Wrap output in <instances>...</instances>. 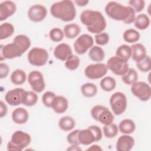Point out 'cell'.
<instances>
[{"instance_id":"obj_1","label":"cell","mask_w":151,"mask_h":151,"mask_svg":"<svg viewBox=\"0 0 151 151\" xmlns=\"http://www.w3.org/2000/svg\"><path fill=\"white\" fill-rule=\"evenodd\" d=\"M107 15L116 21H121L126 24L134 21L136 12L130 6H125L116 1H110L105 6Z\"/></svg>"},{"instance_id":"obj_2","label":"cell","mask_w":151,"mask_h":151,"mask_svg":"<svg viewBox=\"0 0 151 151\" xmlns=\"http://www.w3.org/2000/svg\"><path fill=\"white\" fill-rule=\"evenodd\" d=\"M80 19L88 31L93 34L102 32L107 26V22L103 14L96 10H84L80 14Z\"/></svg>"},{"instance_id":"obj_3","label":"cell","mask_w":151,"mask_h":151,"mask_svg":"<svg viewBox=\"0 0 151 151\" xmlns=\"http://www.w3.org/2000/svg\"><path fill=\"white\" fill-rule=\"evenodd\" d=\"M50 11L53 17L64 22L73 21L77 14L74 2L70 0L54 2L50 6Z\"/></svg>"},{"instance_id":"obj_4","label":"cell","mask_w":151,"mask_h":151,"mask_svg":"<svg viewBox=\"0 0 151 151\" xmlns=\"http://www.w3.org/2000/svg\"><path fill=\"white\" fill-rule=\"evenodd\" d=\"M102 136L101 129L98 126L91 125L88 127L87 129L79 130L78 140L80 145L88 146L93 142L100 141Z\"/></svg>"},{"instance_id":"obj_5","label":"cell","mask_w":151,"mask_h":151,"mask_svg":"<svg viewBox=\"0 0 151 151\" xmlns=\"http://www.w3.org/2000/svg\"><path fill=\"white\" fill-rule=\"evenodd\" d=\"M31 142V136L22 130L15 131L8 142L7 150L12 151H21L27 147Z\"/></svg>"},{"instance_id":"obj_6","label":"cell","mask_w":151,"mask_h":151,"mask_svg":"<svg viewBox=\"0 0 151 151\" xmlns=\"http://www.w3.org/2000/svg\"><path fill=\"white\" fill-rule=\"evenodd\" d=\"M90 114L93 119L104 126L112 123L114 120V115L110 110L107 107L100 104L93 106L90 110Z\"/></svg>"},{"instance_id":"obj_7","label":"cell","mask_w":151,"mask_h":151,"mask_svg":"<svg viewBox=\"0 0 151 151\" xmlns=\"http://www.w3.org/2000/svg\"><path fill=\"white\" fill-rule=\"evenodd\" d=\"M48 51L45 49L40 47L31 48L29 51L27 55L29 63L37 67L44 65L48 60Z\"/></svg>"},{"instance_id":"obj_8","label":"cell","mask_w":151,"mask_h":151,"mask_svg":"<svg viewBox=\"0 0 151 151\" xmlns=\"http://www.w3.org/2000/svg\"><path fill=\"white\" fill-rule=\"evenodd\" d=\"M109 103L113 113L119 116L123 114L127 108V97L123 93L117 91L110 96Z\"/></svg>"},{"instance_id":"obj_9","label":"cell","mask_w":151,"mask_h":151,"mask_svg":"<svg viewBox=\"0 0 151 151\" xmlns=\"http://www.w3.org/2000/svg\"><path fill=\"white\" fill-rule=\"evenodd\" d=\"M0 48L1 61L5 59H12L19 57L25 52L22 47L15 41L5 45H1Z\"/></svg>"},{"instance_id":"obj_10","label":"cell","mask_w":151,"mask_h":151,"mask_svg":"<svg viewBox=\"0 0 151 151\" xmlns=\"http://www.w3.org/2000/svg\"><path fill=\"white\" fill-rule=\"evenodd\" d=\"M130 90L133 96L142 101H148L151 96V88L145 81H136L131 85Z\"/></svg>"},{"instance_id":"obj_11","label":"cell","mask_w":151,"mask_h":151,"mask_svg":"<svg viewBox=\"0 0 151 151\" xmlns=\"http://www.w3.org/2000/svg\"><path fill=\"white\" fill-rule=\"evenodd\" d=\"M106 66L114 74L122 76L128 70V62L115 56L111 57L107 61Z\"/></svg>"},{"instance_id":"obj_12","label":"cell","mask_w":151,"mask_h":151,"mask_svg":"<svg viewBox=\"0 0 151 151\" xmlns=\"http://www.w3.org/2000/svg\"><path fill=\"white\" fill-rule=\"evenodd\" d=\"M106 64L101 63L88 65L84 70V74L89 79L97 80L104 77L107 73Z\"/></svg>"},{"instance_id":"obj_13","label":"cell","mask_w":151,"mask_h":151,"mask_svg":"<svg viewBox=\"0 0 151 151\" xmlns=\"http://www.w3.org/2000/svg\"><path fill=\"white\" fill-rule=\"evenodd\" d=\"M94 44V40L92 36L83 34L78 37L74 42L73 46L76 52L79 55L85 54L88 49H90Z\"/></svg>"},{"instance_id":"obj_14","label":"cell","mask_w":151,"mask_h":151,"mask_svg":"<svg viewBox=\"0 0 151 151\" xmlns=\"http://www.w3.org/2000/svg\"><path fill=\"white\" fill-rule=\"evenodd\" d=\"M28 81L32 90L35 93H41L45 87L43 74L39 71H31L28 76Z\"/></svg>"},{"instance_id":"obj_15","label":"cell","mask_w":151,"mask_h":151,"mask_svg":"<svg viewBox=\"0 0 151 151\" xmlns=\"http://www.w3.org/2000/svg\"><path fill=\"white\" fill-rule=\"evenodd\" d=\"M47 15V8L41 4H34L31 5L28 11L29 19L35 22L43 21Z\"/></svg>"},{"instance_id":"obj_16","label":"cell","mask_w":151,"mask_h":151,"mask_svg":"<svg viewBox=\"0 0 151 151\" xmlns=\"http://www.w3.org/2000/svg\"><path fill=\"white\" fill-rule=\"evenodd\" d=\"M25 90L22 88H15L9 90L5 95L6 102L11 106H17L22 104V97Z\"/></svg>"},{"instance_id":"obj_17","label":"cell","mask_w":151,"mask_h":151,"mask_svg":"<svg viewBox=\"0 0 151 151\" xmlns=\"http://www.w3.org/2000/svg\"><path fill=\"white\" fill-rule=\"evenodd\" d=\"M16 10L17 6L13 1H2L0 4V21H4L14 15Z\"/></svg>"},{"instance_id":"obj_18","label":"cell","mask_w":151,"mask_h":151,"mask_svg":"<svg viewBox=\"0 0 151 151\" xmlns=\"http://www.w3.org/2000/svg\"><path fill=\"white\" fill-rule=\"evenodd\" d=\"M53 53L55 58L61 61H66L73 54L71 47L65 43H60L57 45Z\"/></svg>"},{"instance_id":"obj_19","label":"cell","mask_w":151,"mask_h":151,"mask_svg":"<svg viewBox=\"0 0 151 151\" xmlns=\"http://www.w3.org/2000/svg\"><path fill=\"white\" fill-rule=\"evenodd\" d=\"M134 145V138L129 134H124L118 138L116 148L118 151H129L133 147Z\"/></svg>"},{"instance_id":"obj_20","label":"cell","mask_w":151,"mask_h":151,"mask_svg":"<svg viewBox=\"0 0 151 151\" xmlns=\"http://www.w3.org/2000/svg\"><path fill=\"white\" fill-rule=\"evenodd\" d=\"M68 107V100L63 96H56L51 106L52 109L57 114H61L65 112Z\"/></svg>"},{"instance_id":"obj_21","label":"cell","mask_w":151,"mask_h":151,"mask_svg":"<svg viewBox=\"0 0 151 151\" xmlns=\"http://www.w3.org/2000/svg\"><path fill=\"white\" fill-rule=\"evenodd\" d=\"M12 121L17 124H25L29 119L28 111L23 107H17L14 109L11 115Z\"/></svg>"},{"instance_id":"obj_22","label":"cell","mask_w":151,"mask_h":151,"mask_svg":"<svg viewBox=\"0 0 151 151\" xmlns=\"http://www.w3.org/2000/svg\"><path fill=\"white\" fill-rule=\"evenodd\" d=\"M131 47V57L136 63L143 60L147 55L145 47L140 43H134Z\"/></svg>"},{"instance_id":"obj_23","label":"cell","mask_w":151,"mask_h":151,"mask_svg":"<svg viewBox=\"0 0 151 151\" xmlns=\"http://www.w3.org/2000/svg\"><path fill=\"white\" fill-rule=\"evenodd\" d=\"M118 129L123 134H130L134 132L136 129V124L132 120L125 119L120 122Z\"/></svg>"},{"instance_id":"obj_24","label":"cell","mask_w":151,"mask_h":151,"mask_svg":"<svg viewBox=\"0 0 151 151\" xmlns=\"http://www.w3.org/2000/svg\"><path fill=\"white\" fill-rule=\"evenodd\" d=\"M63 32L65 37L68 39H74L77 37L81 32L79 25L76 23L67 24L64 26Z\"/></svg>"},{"instance_id":"obj_25","label":"cell","mask_w":151,"mask_h":151,"mask_svg":"<svg viewBox=\"0 0 151 151\" xmlns=\"http://www.w3.org/2000/svg\"><path fill=\"white\" fill-rule=\"evenodd\" d=\"M88 57L93 61L100 63L105 57V53L101 47L97 45L93 46L88 51Z\"/></svg>"},{"instance_id":"obj_26","label":"cell","mask_w":151,"mask_h":151,"mask_svg":"<svg viewBox=\"0 0 151 151\" xmlns=\"http://www.w3.org/2000/svg\"><path fill=\"white\" fill-rule=\"evenodd\" d=\"M150 23L149 17L145 14L142 13L137 15L134 21V27L140 30H145L147 29Z\"/></svg>"},{"instance_id":"obj_27","label":"cell","mask_w":151,"mask_h":151,"mask_svg":"<svg viewBox=\"0 0 151 151\" xmlns=\"http://www.w3.org/2000/svg\"><path fill=\"white\" fill-rule=\"evenodd\" d=\"M76 125V122L73 117L68 116H63L58 121L59 128L64 132L72 130Z\"/></svg>"},{"instance_id":"obj_28","label":"cell","mask_w":151,"mask_h":151,"mask_svg":"<svg viewBox=\"0 0 151 151\" xmlns=\"http://www.w3.org/2000/svg\"><path fill=\"white\" fill-rule=\"evenodd\" d=\"M10 79L14 84L21 85L25 82L27 80V74L24 70L21 69H16L11 73Z\"/></svg>"},{"instance_id":"obj_29","label":"cell","mask_w":151,"mask_h":151,"mask_svg":"<svg viewBox=\"0 0 151 151\" xmlns=\"http://www.w3.org/2000/svg\"><path fill=\"white\" fill-rule=\"evenodd\" d=\"M81 93L83 96L91 98L96 96L97 93V87L92 83H87L81 86Z\"/></svg>"},{"instance_id":"obj_30","label":"cell","mask_w":151,"mask_h":151,"mask_svg":"<svg viewBox=\"0 0 151 151\" xmlns=\"http://www.w3.org/2000/svg\"><path fill=\"white\" fill-rule=\"evenodd\" d=\"M38 98V95L35 92L25 90L22 97V104L28 107L33 106L37 103Z\"/></svg>"},{"instance_id":"obj_31","label":"cell","mask_w":151,"mask_h":151,"mask_svg":"<svg viewBox=\"0 0 151 151\" xmlns=\"http://www.w3.org/2000/svg\"><path fill=\"white\" fill-rule=\"evenodd\" d=\"M116 56L125 61H128L131 57V47L126 44L119 46L116 51Z\"/></svg>"},{"instance_id":"obj_32","label":"cell","mask_w":151,"mask_h":151,"mask_svg":"<svg viewBox=\"0 0 151 151\" xmlns=\"http://www.w3.org/2000/svg\"><path fill=\"white\" fill-rule=\"evenodd\" d=\"M123 82L127 85H132L138 80V73L134 68H130L126 73L122 76Z\"/></svg>"},{"instance_id":"obj_33","label":"cell","mask_w":151,"mask_h":151,"mask_svg":"<svg viewBox=\"0 0 151 151\" xmlns=\"http://www.w3.org/2000/svg\"><path fill=\"white\" fill-rule=\"evenodd\" d=\"M100 86L103 90L106 92H110L116 88V82L114 78L110 76H106L100 81Z\"/></svg>"},{"instance_id":"obj_34","label":"cell","mask_w":151,"mask_h":151,"mask_svg":"<svg viewBox=\"0 0 151 151\" xmlns=\"http://www.w3.org/2000/svg\"><path fill=\"white\" fill-rule=\"evenodd\" d=\"M14 27L9 22H4L0 25V40H5L12 36L14 32Z\"/></svg>"},{"instance_id":"obj_35","label":"cell","mask_w":151,"mask_h":151,"mask_svg":"<svg viewBox=\"0 0 151 151\" xmlns=\"http://www.w3.org/2000/svg\"><path fill=\"white\" fill-rule=\"evenodd\" d=\"M140 37V33L137 30L132 28L126 29L123 34V40L126 42L130 44L138 41Z\"/></svg>"},{"instance_id":"obj_36","label":"cell","mask_w":151,"mask_h":151,"mask_svg":"<svg viewBox=\"0 0 151 151\" xmlns=\"http://www.w3.org/2000/svg\"><path fill=\"white\" fill-rule=\"evenodd\" d=\"M118 130L117 124L112 123L110 124L104 126L103 127V133L106 137L112 139L117 135Z\"/></svg>"},{"instance_id":"obj_37","label":"cell","mask_w":151,"mask_h":151,"mask_svg":"<svg viewBox=\"0 0 151 151\" xmlns=\"http://www.w3.org/2000/svg\"><path fill=\"white\" fill-rule=\"evenodd\" d=\"M13 41L18 42L26 52L31 46V40L29 38L23 34L17 35L13 40Z\"/></svg>"},{"instance_id":"obj_38","label":"cell","mask_w":151,"mask_h":151,"mask_svg":"<svg viewBox=\"0 0 151 151\" xmlns=\"http://www.w3.org/2000/svg\"><path fill=\"white\" fill-rule=\"evenodd\" d=\"M138 69L143 73H147L151 69V60L149 55H146L143 60L136 63Z\"/></svg>"},{"instance_id":"obj_39","label":"cell","mask_w":151,"mask_h":151,"mask_svg":"<svg viewBox=\"0 0 151 151\" xmlns=\"http://www.w3.org/2000/svg\"><path fill=\"white\" fill-rule=\"evenodd\" d=\"M80 60L78 56L72 54L65 62V67L70 70H75L80 65Z\"/></svg>"},{"instance_id":"obj_40","label":"cell","mask_w":151,"mask_h":151,"mask_svg":"<svg viewBox=\"0 0 151 151\" xmlns=\"http://www.w3.org/2000/svg\"><path fill=\"white\" fill-rule=\"evenodd\" d=\"M64 32L59 28H53L49 32V37L50 40L55 42L61 41L64 38Z\"/></svg>"},{"instance_id":"obj_41","label":"cell","mask_w":151,"mask_h":151,"mask_svg":"<svg viewBox=\"0 0 151 151\" xmlns=\"http://www.w3.org/2000/svg\"><path fill=\"white\" fill-rule=\"evenodd\" d=\"M55 94L51 91L45 92L42 96V101L43 104L47 107H51L54 99H55Z\"/></svg>"},{"instance_id":"obj_42","label":"cell","mask_w":151,"mask_h":151,"mask_svg":"<svg viewBox=\"0 0 151 151\" xmlns=\"http://www.w3.org/2000/svg\"><path fill=\"white\" fill-rule=\"evenodd\" d=\"M128 3L129 6L137 13L142 11L145 6V1L144 0H130Z\"/></svg>"},{"instance_id":"obj_43","label":"cell","mask_w":151,"mask_h":151,"mask_svg":"<svg viewBox=\"0 0 151 151\" xmlns=\"http://www.w3.org/2000/svg\"><path fill=\"white\" fill-rule=\"evenodd\" d=\"M95 42L99 45H106L110 40L109 34L107 32H102L101 33L95 35L94 37Z\"/></svg>"},{"instance_id":"obj_44","label":"cell","mask_w":151,"mask_h":151,"mask_svg":"<svg viewBox=\"0 0 151 151\" xmlns=\"http://www.w3.org/2000/svg\"><path fill=\"white\" fill-rule=\"evenodd\" d=\"M79 130H74L69 133L67 136V140L71 145H79V142L78 140V133Z\"/></svg>"},{"instance_id":"obj_45","label":"cell","mask_w":151,"mask_h":151,"mask_svg":"<svg viewBox=\"0 0 151 151\" xmlns=\"http://www.w3.org/2000/svg\"><path fill=\"white\" fill-rule=\"evenodd\" d=\"M9 67L8 65L4 63H1L0 64V78L3 79L6 78L9 72Z\"/></svg>"},{"instance_id":"obj_46","label":"cell","mask_w":151,"mask_h":151,"mask_svg":"<svg viewBox=\"0 0 151 151\" xmlns=\"http://www.w3.org/2000/svg\"><path fill=\"white\" fill-rule=\"evenodd\" d=\"M8 112V107L6 104L3 101V100H1L0 102V117L1 118L5 116Z\"/></svg>"},{"instance_id":"obj_47","label":"cell","mask_w":151,"mask_h":151,"mask_svg":"<svg viewBox=\"0 0 151 151\" xmlns=\"http://www.w3.org/2000/svg\"><path fill=\"white\" fill-rule=\"evenodd\" d=\"M75 3L80 6H84L89 2L87 0H78V1H75Z\"/></svg>"},{"instance_id":"obj_48","label":"cell","mask_w":151,"mask_h":151,"mask_svg":"<svg viewBox=\"0 0 151 151\" xmlns=\"http://www.w3.org/2000/svg\"><path fill=\"white\" fill-rule=\"evenodd\" d=\"M86 150H102V149L99 145H93L87 149Z\"/></svg>"},{"instance_id":"obj_49","label":"cell","mask_w":151,"mask_h":151,"mask_svg":"<svg viewBox=\"0 0 151 151\" xmlns=\"http://www.w3.org/2000/svg\"><path fill=\"white\" fill-rule=\"evenodd\" d=\"M67 150H81L79 145H71L67 149Z\"/></svg>"}]
</instances>
